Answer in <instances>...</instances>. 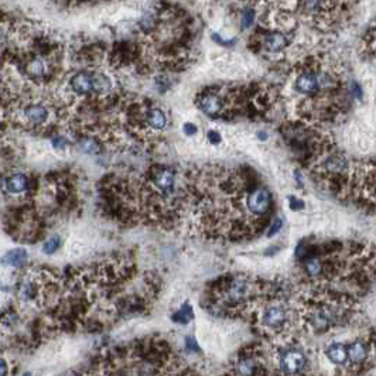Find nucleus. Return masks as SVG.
<instances>
[{"instance_id": "f257e3e1", "label": "nucleus", "mask_w": 376, "mask_h": 376, "mask_svg": "<svg viewBox=\"0 0 376 376\" xmlns=\"http://www.w3.org/2000/svg\"><path fill=\"white\" fill-rule=\"evenodd\" d=\"M53 109L43 100H31L26 102L20 109V120L27 128L31 129H43L48 123H51Z\"/></svg>"}, {"instance_id": "f03ea898", "label": "nucleus", "mask_w": 376, "mask_h": 376, "mask_svg": "<svg viewBox=\"0 0 376 376\" xmlns=\"http://www.w3.org/2000/svg\"><path fill=\"white\" fill-rule=\"evenodd\" d=\"M307 364L306 353L299 348L286 347L277 353V366L282 376H301Z\"/></svg>"}, {"instance_id": "7ed1b4c3", "label": "nucleus", "mask_w": 376, "mask_h": 376, "mask_svg": "<svg viewBox=\"0 0 376 376\" xmlns=\"http://www.w3.org/2000/svg\"><path fill=\"white\" fill-rule=\"evenodd\" d=\"M287 310L284 304L271 303L262 312V324L270 331H279L287 324Z\"/></svg>"}, {"instance_id": "20e7f679", "label": "nucleus", "mask_w": 376, "mask_h": 376, "mask_svg": "<svg viewBox=\"0 0 376 376\" xmlns=\"http://www.w3.org/2000/svg\"><path fill=\"white\" fill-rule=\"evenodd\" d=\"M238 376H265V365L260 364L258 357L250 353H241L235 364Z\"/></svg>"}, {"instance_id": "39448f33", "label": "nucleus", "mask_w": 376, "mask_h": 376, "mask_svg": "<svg viewBox=\"0 0 376 376\" xmlns=\"http://www.w3.org/2000/svg\"><path fill=\"white\" fill-rule=\"evenodd\" d=\"M348 362L353 366H361L368 359V344L364 341H353L347 347Z\"/></svg>"}, {"instance_id": "423d86ee", "label": "nucleus", "mask_w": 376, "mask_h": 376, "mask_svg": "<svg viewBox=\"0 0 376 376\" xmlns=\"http://www.w3.org/2000/svg\"><path fill=\"white\" fill-rule=\"evenodd\" d=\"M327 358L329 359V362H332L335 365H347L348 364V352H347V345H344L341 342H335L331 344L327 351H325Z\"/></svg>"}, {"instance_id": "0eeeda50", "label": "nucleus", "mask_w": 376, "mask_h": 376, "mask_svg": "<svg viewBox=\"0 0 376 376\" xmlns=\"http://www.w3.org/2000/svg\"><path fill=\"white\" fill-rule=\"evenodd\" d=\"M78 149L87 154H98L102 150V143L98 136L81 135L78 139Z\"/></svg>"}, {"instance_id": "6e6552de", "label": "nucleus", "mask_w": 376, "mask_h": 376, "mask_svg": "<svg viewBox=\"0 0 376 376\" xmlns=\"http://www.w3.org/2000/svg\"><path fill=\"white\" fill-rule=\"evenodd\" d=\"M29 187V180L24 174H13L12 177H9L6 180V188L9 193L12 194H20L26 191Z\"/></svg>"}, {"instance_id": "1a4fd4ad", "label": "nucleus", "mask_w": 376, "mask_h": 376, "mask_svg": "<svg viewBox=\"0 0 376 376\" xmlns=\"http://www.w3.org/2000/svg\"><path fill=\"white\" fill-rule=\"evenodd\" d=\"M27 252L24 249H13L10 252H7L3 258H2V263L5 266H12V267H18L27 260Z\"/></svg>"}, {"instance_id": "9d476101", "label": "nucleus", "mask_w": 376, "mask_h": 376, "mask_svg": "<svg viewBox=\"0 0 376 376\" xmlns=\"http://www.w3.org/2000/svg\"><path fill=\"white\" fill-rule=\"evenodd\" d=\"M173 321L174 323H181V324H185L188 321H191L193 318H194V312H193V308L190 304L187 306H182L176 314H173Z\"/></svg>"}, {"instance_id": "9b49d317", "label": "nucleus", "mask_w": 376, "mask_h": 376, "mask_svg": "<svg viewBox=\"0 0 376 376\" xmlns=\"http://www.w3.org/2000/svg\"><path fill=\"white\" fill-rule=\"evenodd\" d=\"M59 238L58 236H54V238H51V239H48L46 243H44V246H43V250L46 253H48V255H51V253H54L57 249L59 247Z\"/></svg>"}, {"instance_id": "f8f14e48", "label": "nucleus", "mask_w": 376, "mask_h": 376, "mask_svg": "<svg viewBox=\"0 0 376 376\" xmlns=\"http://www.w3.org/2000/svg\"><path fill=\"white\" fill-rule=\"evenodd\" d=\"M206 137H208V140H210V143H212V144H218V143L221 141V136H219V133L215 132V130H210V132L206 133Z\"/></svg>"}, {"instance_id": "ddd939ff", "label": "nucleus", "mask_w": 376, "mask_h": 376, "mask_svg": "<svg viewBox=\"0 0 376 376\" xmlns=\"http://www.w3.org/2000/svg\"><path fill=\"white\" fill-rule=\"evenodd\" d=\"M184 132H185V135L193 136L198 132V129H197L193 123H185L184 124Z\"/></svg>"}, {"instance_id": "4468645a", "label": "nucleus", "mask_w": 376, "mask_h": 376, "mask_svg": "<svg viewBox=\"0 0 376 376\" xmlns=\"http://www.w3.org/2000/svg\"><path fill=\"white\" fill-rule=\"evenodd\" d=\"M187 348H190V349H191V351H194V352H197V351L200 349L194 338H191V337H188L187 338Z\"/></svg>"}, {"instance_id": "2eb2a0df", "label": "nucleus", "mask_w": 376, "mask_h": 376, "mask_svg": "<svg viewBox=\"0 0 376 376\" xmlns=\"http://www.w3.org/2000/svg\"><path fill=\"white\" fill-rule=\"evenodd\" d=\"M7 375V364L5 359L0 358V376H6Z\"/></svg>"}, {"instance_id": "dca6fc26", "label": "nucleus", "mask_w": 376, "mask_h": 376, "mask_svg": "<svg viewBox=\"0 0 376 376\" xmlns=\"http://www.w3.org/2000/svg\"><path fill=\"white\" fill-rule=\"evenodd\" d=\"M280 226H282V219H277L276 222H275V225L271 226V231H270V232H269V236H271V235H273V234H275V232H277V231H279V228H280Z\"/></svg>"}, {"instance_id": "f3484780", "label": "nucleus", "mask_w": 376, "mask_h": 376, "mask_svg": "<svg viewBox=\"0 0 376 376\" xmlns=\"http://www.w3.org/2000/svg\"><path fill=\"white\" fill-rule=\"evenodd\" d=\"M0 124H2V113H0Z\"/></svg>"}, {"instance_id": "a211bd4d", "label": "nucleus", "mask_w": 376, "mask_h": 376, "mask_svg": "<svg viewBox=\"0 0 376 376\" xmlns=\"http://www.w3.org/2000/svg\"><path fill=\"white\" fill-rule=\"evenodd\" d=\"M24 376H31L30 373H24Z\"/></svg>"}]
</instances>
